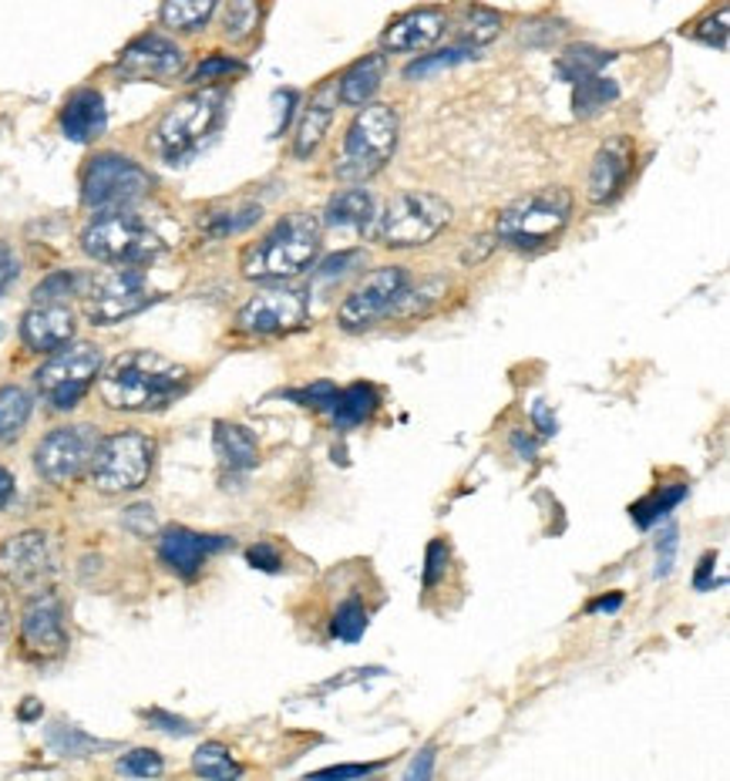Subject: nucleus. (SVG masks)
Masks as SVG:
<instances>
[{"label":"nucleus","instance_id":"nucleus-7","mask_svg":"<svg viewBox=\"0 0 730 781\" xmlns=\"http://www.w3.org/2000/svg\"><path fill=\"white\" fill-rule=\"evenodd\" d=\"M451 222V203L434 193H401L394 196L381 216L371 222V240L384 250H415L428 246L441 229Z\"/></svg>","mask_w":730,"mask_h":781},{"label":"nucleus","instance_id":"nucleus-10","mask_svg":"<svg viewBox=\"0 0 730 781\" xmlns=\"http://www.w3.org/2000/svg\"><path fill=\"white\" fill-rule=\"evenodd\" d=\"M149 303H155L149 277L142 266H118L112 273L88 280L84 287V317L95 328H112L121 320L142 313Z\"/></svg>","mask_w":730,"mask_h":781},{"label":"nucleus","instance_id":"nucleus-2","mask_svg":"<svg viewBox=\"0 0 730 781\" xmlns=\"http://www.w3.org/2000/svg\"><path fill=\"white\" fill-rule=\"evenodd\" d=\"M324 243V222L313 213H290L243 253V277L256 284H283L313 266Z\"/></svg>","mask_w":730,"mask_h":781},{"label":"nucleus","instance_id":"nucleus-12","mask_svg":"<svg viewBox=\"0 0 730 781\" xmlns=\"http://www.w3.org/2000/svg\"><path fill=\"white\" fill-rule=\"evenodd\" d=\"M407 284H410V273L404 266H381V269H374L368 280H360L347 294V300L337 310V324L347 334L374 328L378 320L391 317V310H394V303H397V297L404 294Z\"/></svg>","mask_w":730,"mask_h":781},{"label":"nucleus","instance_id":"nucleus-38","mask_svg":"<svg viewBox=\"0 0 730 781\" xmlns=\"http://www.w3.org/2000/svg\"><path fill=\"white\" fill-rule=\"evenodd\" d=\"M48 748L61 758H88V755H95L102 748H108L105 742H95V738H88L84 731L78 727H68V724H55L48 727Z\"/></svg>","mask_w":730,"mask_h":781},{"label":"nucleus","instance_id":"nucleus-58","mask_svg":"<svg viewBox=\"0 0 730 781\" xmlns=\"http://www.w3.org/2000/svg\"><path fill=\"white\" fill-rule=\"evenodd\" d=\"M11 495H14V475L0 466V509H4V505L11 502Z\"/></svg>","mask_w":730,"mask_h":781},{"label":"nucleus","instance_id":"nucleus-55","mask_svg":"<svg viewBox=\"0 0 730 781\" xmlns=\"http://www.w3.org/2000/svg\"><path fill=\"white\" fill-rule=\"evenodd\" d=\"M619 607H623V593H610V596H600V600H592L586 613H616Z\"/></svg>","mask_w":730,"mask_h":781},{"label":"nucleus","instance_id":"nucleus-29","mask_svg":"<svg viewBox=\"0 0 730 781\" xmlns=\"http://www.w3.org/2000/svg\"><path fill=\"white\" fill-rule=\"evenodd\" d=\"M216 8H219V0H162L159 21L169 31L193 34V31H202L212 21Z\"/></svg>","mask_w":730,"mask_h":781},{"label":"nucleus","instance_id":"nucleus-42","mask_svg":"<svg viewBox=\"0 0 730 781\" xmlns=\"http://www.w3.org/2000/svg\"><path fill=\"white\" fill-rule=\"evenodd\" d=\"M243 71H246V65H243L240 58H233V55H209V58L189 74V81L199 84V88H209L212 81H230L233 74H243Z\"/></svg>","mask_w":730,"mask_h":781},{"label":"nucleus","instance_id":"nucleus-19","mask_svg":"<svg viewBox=\"0 0 730 781\" xmlns=\"http://www.w3.org/2000/svg\"><path fill=\"white\" fill-rule=\"evenodd\" d=\"M444 27H448L444 8H415L384 27L381 48L391 55H421L444 34Z\"/></svg>","mask_w":730,"mask_h":781},{"label":"nucleus","instance_id":"nucleus-15","mask_svg":"<svg viewBox=\"0 0 730 781\" xmlns=\"http://www.w3.org/2000/svg\"><path fill=\"white\" fill-rule=\"evenodd\" d=\"M0 576H4L8 586L24 593H37L40 586H48V579L55 576L51 539L37 529L11 536L0 545Z\"/></svg>","mask_w":730,"mask_h":781},{"label":"nucleus","instance_id":"nucleus-23","mask_svg":"<svg viewBox=\"0 0 730 781\" xmlns=\"http://www.w3.org/2000/svg\"><path fill=\"white\" fill-rule=\"evenodd\" d=\"M334 108H337V88L324 84L316 95L306 102L300 122H297V135H293V156L297 159H310L316 149H321L324 135L334 122Z\"/></svg>","mask_w":730,"mask_h":781},{"label":"nucleus","instance_id":"nucleus-49","mask_svg":"<svg viewBox=\"0 0 730 781\" xmlns=\"http://www.w3.org/2000/svg\"><path fill=\"white\" fill-rule=\"evenodd\" d=\"M125 529L135 536H152L155 532V513L152 505H131L125 513Z\"/></svg>","mask_w":730,"mask_h":781},{"label":"nucleus","instance_id":"nucleus-60","mask_svg":"<svg viewBox=\"0 0 730 781\" xmlns=\"http://www.w3.org/2000/svg\"><path fill=\"white\" fill-rule=\"evenodd\" d=\"M27 701H31V704H24V708H21V717H24V721H27V717H37V714H40V704H37L34 698H27Z\"/></svg>","mask_w":730,"mask_h":781},{"label":"nucleus","instance_id":"nucleus-18","mask_svg":"<svg viewBox=\"0 0 730 781\" xmlns=\"http://www.w3.org/2000/svg\"><path fill=\"white\" fill-rule=\"evenodd\" d=\"M230 545H233V539H225V536H206V532H193L186 526H169L159 536V560L175 576L193 579V576H199L202 563L212 553H222V549H230Z\"/></svg>","mask_w":730,"mask_h":781},{"label":"nucleus","instance_id":"nucleus-50","mask_svg":"<svg viewBox=\"0 0 730 781\" xmlns=\"http://www.w3.org/2000/svg\"><path fill=\"white\" fill-rule=\"evenodd\" d=\"M246 560H250V566H253V570H263V573H280V566H283L280 553H277V549H273L269 542H259V545H253L250 553H246Z\"/></svg>","mask_w":730,"mask_h":781},{"label":"nucleus","instance_id":"nucleus-14","mask_svg":"<svg viewBox=\"0 0 730 781\" xmlns=\"http://www.w3.org/2000/svg\"><path fill=\"white\" fill-rule=\"evenodd\" d=\"M310 317V297L303 290H263L250 297L240 313H236V331L250 337H273V334H290L303 328Z\"/></svg>","mask_w":730,"mask_h":781},{"label":"nucleus","instance_id":"nucleus-32","mask_svg":"<svg viewBox=\"0 0 730 781\" xmlns=\"http://www.w3.org/2000/svg\"><path fill=\"white\" fill-rule=\"evenodd\" d=\"M263 24V0H225L222 8V37L230 44H246Z\"/></svg>","mask_w":730,"mask_h":781},{"label":"nucleus","instance_id":"nucleus-5","mask_svg":"<svg viewBox=\"0 0 730 781\" xmlns=\"http://www.w3.org/2000/svg\"><path fill=\"white\" fill-rule=\"evenodd\" d=\"M81 250L105 266H146L162 253V240L155 229L128 209L99 213L84 226Z\"/></svg>","mask_w":730,"mask_h":781},{"label":"nucleus","instance_id":"nucleus-36","mask_svg":"<svg viewBox=\"0 0 730 781\" xmlns=\"http://www.w3.org/2000/svg\"><path fill=\"white\" fill-rule=\"evenodd\" d=\"M501 31V14L482 8V4H462V18H459V34H462V44H488L495 41Z\"/></svg>","mask_w":730,"mask_h":781},{"label":"nucleus","instance_id":"nucleus-40","mask_svg":"<svg viewBox=\"0 0 730 781\" xmlns=\"http://www.w3.org/2000/svg\"><path fill=\"white\" fill-rule=\"evenodd\" d=\"M363 263H368V253H363V250H340V253L327 256L321 266L313 269V280L321 284V287H331V284L344 280V277H350V273L357 266H363Z\"/></svg>","mask_w":730,"mask_h":781},{"label":"nucleus","instance_id":"nucleus-44","mask_svg":"<svg viewBox=\"0 0 730 781\" xmlns=\"http://www.w3.org/2000/svg\"><path fill=\"white\" fill-rule=\"evenodd\" d=\"M691 37L700 41V44H707V48L723 51V48H727V4H720L717 14L700 18V21L691 27Z\"/></svg>","mask_w":730,"mask_h":781},{"label":"nucleus","instance_id":"nucleus-16","mask_svg":"<svg viewBox=\"0 0 730 781\" xmlns=\"http://www.w3.org/2000/svg\"><path fill=\"white\" fill-rule=\"evenodd\" d=\"M186 68V51L165 34H142L118 55L115 71L125 81H172Z\"/></svg>","mask_w":730,"mask_h":781},{"label":"nucleus","instance_id":"nucleus-39","mask_svg":"<svg viewBox=\"0 0 730 781\" xmlns=\"http://www.w3.org/2000/svg\"><path fill=\"white\" fill-rule=\"evenodd\" d=\"M88 280L74 269H58L51 277H44L37 287H34V303H65L68 297H78L84 294Z\"/></svg>","mask_w":730,"mask_h":781},{"label":"nucleus","instance_id":"nucleus-6","mask_svg":"<svg viewBox=\"0 0 730 781\" xmlns=\"http://www.w3.org/2000/svg\"><path fill=\"white\" fill-rule=\"evenodd\" d=\"M572 219V196L566 189H538L509 203L495 219V240L512 250L549 246Z\"/></svg>","mask_w":730,"mask_h":781},{"label":"nucleus","instance_id":"nucleus-52","mask_svg":"<svg viewBox=\"0 0 730 781\" xmlns=\"http://www.w3.org/2000/svg\"><path fill=\"white\" fill-rule=\"evenodd\" d=\"M434 748H421L418 755H415V761H410V768H407V781H425V778H431V771H434Z\"/></svg>","mask_w":730,"mask_h":781},{"label":"nucleus","instance_id":"nucleus-51","mask_svg":"<svg viewBox=\"0 0 730 781\" xmlns=\"http://www.w3.org/2000/svg\"><path fill=\"white\" fill-rule=\"evenodd\" d=\"M18 273H21V263H18V256L11 253V246L0 243V297H4V294L14 287Z\"/></svg>","mask_w":730,"mask_h":781},{"label":"nucleus","instance_id":"nucleus-37","mask_svg":"<svg viewBox=\"0 0 730 781\" xmlns=\"http://www.w3.org/2000/svg\"><path fill=\"white\" fill-rule=\"evenodd\" d=\"M475 58V48L472 44H454V48H444V51H434V55H418V61H410L404 68V78L407 81H425L438 71H448L454 65H465Z\"/></svg>","mask_w":730,"mask_h":781},{"label":"nucleus","instance_id":"nucleus-35","mask_svg":"<svg viewBox=\"0 0 730 781\" xmlns=\"http://www.w3.org/2000/svg\"><path fill=\"white\" fill-rule=\"evenodd\" d=\"M193 771L199 778H209V781H230V778H240L243 774V765L233 758V751L219 745V742H206L196 748L193 755Z\"/></svg>","mask_w":730,"mask_h":781},{"label":"nucleus","instance_id":"nucleus-30","mask_svg":"<svg viewBox=\"0 0 730 781\" xmlns=\"http://www.w3.org/2000/svg\"><path fill=\"white\" fill-rule=\"evenodd\" d=\"M616 55L613 51H603L596 44H572L566 48L556 61V74L569 84L582 81V78H592V74H603V68L613 61Z\"/></svg>","mask_w":730,"mask_h":781},{"label":"nucleus","instance_id":"nucleus-20","mask_svg":"<svg viewBox=\"0 0 730 781\" xmlns=\"http://www.w3.org/2000/svg\"><path fill=\"white\" fill-rule=\"evenodd\" d=\"M633 172V142L629 139H610L596 156H592V169H589V182H586V196L592 206H606L613 203L629 182Z\"/></svg>","mask_w":730,"mask_h":781},{"label":"nucleus","instance_id":"nucleus-61","mask_svg":"<svg viewBox=\"0 0 730 781\" xmlns=\"http://www.w3.org/2000/svg\"><path fill=\"white\" fill-rule=\"evenodd\" d=\"M0 337H4V328H0Z\"/></svg>","mask_w":730,"mask_h":781},{"label":"nucleus","instance_id":"nucleus-53","mask_svg":"<svg viewBox=\"0 0 730 781\" xmlns=\"http://www.w3.org/2000/svg\"><path fill=\"white\" fill-rule=\"evenodd\" d=\"M374 771H381V765H334V768L316 771V778H363Z\"/></svg>","mask_w":730,"mask_h":781},{"label":"nucleus","instance_id":"nucleus-24","mask_svg":"<svg viewBox=\"0 0 730 781\" xmlns=\"http://www.w3.org/2000/svg\"><path fill=\"white\" fill-rule=\"evenodd\" d=\"M384 74H387V61L384 55H363L360 61H354L340 81H337V95L347 108H363L371 105V99L381 91L384 84Z\"/></svg>","mask_w":730,"mask_h":781},{"label":"nucleus","instance_id":"nucleus-59","mask_svg":"<svg viewBox=\"0 0 730 781\" xmlns=\"http://www.w3.org/2000/svg\"><path fill=\"white\" fill-rule=\"evenodd\" d=\"M8 630H11V607H8L4 589H0V640L8 636Z\"/></svg>","mask_w":730,"mask_h":781},{"label":"nucleus","instance_id":"nucleus-17","mask_svg":"<svg viewBox=\"0 0 730 781\" xmlns=\"http://www.w3.org/2000/svg\"><path fill=\"white\" fill-rule=\"evenodd\" d=\"M21 643L31 657L51 661L61 657L68 647V633H65V610L61 600L51 589H37L31 596V604L24 607L21 617Z\"/></svg>","mask_w":730,"mask_h":781},{"label":"nucleus","instance_id":"nucleus-4","mask_svg":"<svg viewBox=\"0 0 730 781\" xmlns=\"http://www.w3.org/2000/svg\"><path fill=\"white\" fill-rule=\"evenodd\" d=\"M397 112L391 105H363L347 125L334 175L340 182H368L374 179L397 149Z\"/></svg>","mask_w":730,"mask_h":781},{"label":"nucleus","instance_id":"nucleus-27","mask_svg":"<svg viewBox=\"0 0 730 781\" xmlns=\"http://www.w3.org/2000/svg\"><path fill=\"white\" fill-rule=\"evenodd\" d=\"M378 404H381V394L374 384H350V388L337 391V398L331 401L327 411H331L334 425L340 432H347V428H357L368 422L378 411Z\"/></svg>","mask_w":730,"mask_h":781},{"label":"nucleus","instance_id":"nucleus-33","mask_svg":"<svg viewBox=\"0 0 730 781\" xmlns=\"http://www.w3.org/2000/svg\"><path fill=\"white\" fill-rule=\"evenodd\" d=\"M263 216V209L256 203H243V206H230V209H216V213H206L202 216V233L212 237V240H222V237H236V233H246L250 226H256Z\"/></svg>","mask_w":730,"mask_h":781},{"label":"nucleus","instance_id":"nucleus-34","mask_svg":"<svg viewBox=\"0 0 730 781\" xmlns=\"http://www.w3.org/2000/svg\"><path fill=\"white\" fill-rule=\"evenodd\" d=\"M687 498V482H676V485H660L657 492H650L647 498H640L636 505H629V516L640 529H650L653 522H660L663 516H670L673 505H680Z\"/></svg>","mask_w":730,"mask_h":781},{"label":"nucleus","instance_id":"nucleus-13","mask_svg":"<svg viewBox=\"0 0 730 781\" xmlns=\"http://www.w3.org/2000/svg\"><path fill=\"white\" fill-rule=\"evenodd\" d=\"M99 441L102 438L91 425L55 428L51 435L40 438V445L34 451V469L44 482H51V485L74 482L91 466V455H95Z\"/></svg>","mask_w":730,"mask_h":781},{"label":"nucleus","instance_id":"nucleus-22","mask_svg":"<svg viewBox=\"0 0 730 781\" xmlns=\"http://www.w3.org/2000/svg\"><path fill=\"white\" fill-rule=\"evenodd\" d=\"M108 128V108H105V95L95 88H78L68 95L65 108H61V135L74 146H88L95 142L99 135H105Z\"/></svg>","mask_w":730,"mask_h":781},{"label":"nucleus","instance_id":"nucleus-56","mask_svg":"<svg viewBox=\"0 0 730 781\" xmlns=\"http://www.w3.org/2000/svg\"><path fill=\"white\" fill-rule=\"evenodd\" d=\"M512 448H515V455L522 458V462H532L535 458V441L522 432H512Z\"/></svg>","mask_w":730,"mask_h":781},{"label":"nucleus","instance_id":"nucleus-11","mask_svg":"<svg viewBox=\"0 0 730 781\" xmlns=\"http://www.w3.org/2000/svg\"><path fill=\"white\" fill-rule=\"evenodd\" d=\"M102 375V351L95 344H71L51 354L48 364L37 367V394L55 411H71Z\"/></svg>","mask_w":730,"mask_h":781},{"label":"nucleus","instance_id":"nucleus-57","mask_svg":"<svg viewBox=\"0 0 730 781\" xmlns=\"http://www.w3.org/2000/svg\"><path fill=\"white\" fill-rule=\"evenodd\" d=\"M714 563H717V556H714V553H707V556L700 560V570H697V576H694V586H697V589H707V586H714V583H710Z\"/></svg>","mask_w":730,"mask_h":781},{"label":"nucleus","instance_id":"nucleus-1","mask_svg":"<svg viewBox=\"0 0 730 781\" xmlns=\"http://www.w3.org/2000/svg\"><path fill=\"white\" fill-rule=\"evenodd\" d=\"M193 375L155 351H128L112 360L102 378V398L112 411H162L189 391Z\"/></svg>","mask_w":730,"mask_h":781},{"label":"nucleus","instance_id":"nucleus-25","mask_svg":"<svg viewBox=\"0 0 730 781\" xmlns=\"http://www.w3.org/2000/svg\"><path fill=\"white\" fill-rule=\"evenodd\" d=\"M212 445L219 462L230 472H250L259 462V445L250 428L233 425V422H216L212 425Z\"/></svg>","mask_w":730,"mask_h":781},{"label":"nucleus","instance_id":"nucleus-48","mask_svg":"<svg viewBox=\"0 0 730 781\" xmlns=\"http://www.w3.org/2000/svg\"><path fill=\"white\" fill-rule=\"evenodd\" d=\"M146 721L152 724V727H159V731H165V734H175V738H186V734H193L196 727L186 721V717H175V714H169V711H146Z\"/></svg>","mask_w":730,"mask_h":781},{"label":"nucleus","instance_id":"nucleus-46","mask_svg":"<svg viewBox=\"0 0 730 781\" xmlns=\"http://www.w3.org/2000/svg\"><path fill=\"white\" fill-rule=\"evenodd\" d=\"M287 398L297 401V404H303V407H331V401L337 398V384L316 381V384H310V388H303V391H290Z\"/></svg>","mask_w":730,"mask_h":781},{"label":"nucleus","instance_id":"nucleus-28","mask_svg":"<svg viewBox=\"0 0 730 781\" xmlns=\"http://www.w3.org/2000/svg\"><path fill=\"white\" fill-rule=\"evenodd\" d=\"M613 102H619V84L606 74H592L572 84V112L579 118H596Z\"/></svg>","mask_w":730,"mask_h":781},{"label":"nucleus","instance_id":"nucleus-43","mask_svg":"<svg viewBox=\"0 0 730 781\" xmlns=\"http://www.w3.org/2000/svg\"><path fill=\"white\" fill-rule=\"evenodd\" d=\"M115 771H118V774H128V778H159V774L165 771V761H162V755L152 751V748H131L128 755L118 758Z\"/></svg>","mask_w":730,"mask_h":781},{"label":"nucleus","instance_id":"nucleus-47","mask_svg":"<svg viewBox=\"0 0 730 781\" xmlns=\"http://www.w3.org/2000/svg\"><path fill=\"white\" fill-rule=\"evenodd\" d=\"M444 570H448V545L441 539H434L428 545V560H425V586L431 589L434 583H441Z\"/></svg>","mask_w":730,"mask_h":781},{"label":"nucleus","instance_id":"nucleus-26","mask_svg":"<svg viewBox=\"0 0 730 781\" xmlns=\"http://www.w3.org/2000/svg\"><path fill=\"white\" fill-rule=\"evenodd\" d=\"M374 216H378V209H374V196L368 189H344L327 203L321 222L331 229H354V233H363V229H371Z\"/></svg>","mask_w":730,"mask_h":781},{"label":"nucleus","instance_id":"nucleus-45","mask_svg":"<svg viewBox=\"0 0 730 781\" xmlns=\"http://www.w3.org/2000/svg\"><path fill=\"white\" fill-rule=\"evenodd\" d=\"M676 545H680V529L667 526L657 539V579H667L676 563Z\"/></svg>","mask_w":730,"mask_h":781},{"label":"nucleus","instance_id":"nucleus-41","mask_svg":"<svg viewBox=\"0 0 730 781\" xmlns=\"http://www.w3.org/2000/svg\"><path fill=\"white\" fill-rule=\"evenodd\" d=\"M363 630H368V610H363V604L360 600L340 604L331 620V633L344 643H357L363 636Z\"/></svg>","mask_w":730,"mask_h":781},{"label":"nucleus","instance_id":"nucleus-31","mask_svg":"<svg viewBox=\"0 0 730 781\" xmlns=\"http://www.w3.org/2000/svg\"><path fill=\"white\" fill-rule=\"evenodd\" d=\"M31 411H34V398L24 388L18 384L0 388V445H11L21 438V432L31 422Z\"/></svg>","mask_w":730,"mask_h":781},{"label":"nucleus","instance_id":"nucleus-54","mask_svg":"<svg viewBox=\"0 0 730 781\" xmlns=\"http://www.w3.org/2000/svg\"><path fill=\"white\" fill-rule=\"evenodd\" d=\"M532 422H535V428H538V435L542 438H553L556 435V418H553V411L549 407H545V404H535L532 407Z\"/></svg>","mask_w":730,"mask_h":781},{"label":"nucleus","instance_id":"nucleus-3","mask_svg":"<svg viewBox=\"0 0 730 781\" xmlns=\"http://www.w3.org/2000/svg\"><path fill=\"white\" fill-rule=\"evenodd\" d=\"M225 122V91L219 88H199L193 95L178 99L155 125L152 131V152L159 162L178 169L193 162Z\"/></svg>","mask_w":730,"mask_h":781},{"label":"nucleus","instance_id":"nucleus-21","mask_svg":"<svg viewBox=\"0 0 730 781\" xmlns=\"http://www.w3.org/2000/svg\"><path fill=\"white\" fill-rule=\"evenodd\" d=\"M74 313L68 303H34L21 317V341L37 354H55L74 341Z\"/></svg>","mask_w":730,"mask_h":781},{"label":"nucleus","instance_id":"nucleus-8","mask_svg":"<svg viewBox=\"0 0 730 781\" xmlns=\"http://www.w3.org/2000/svg\"><path fill=\"white\" fill-rule=\"evenodd\" d=\"M152 189V175L121 152H99L91 156L81 172V203L95 213L128 209L142 203Z\"/></svg>","mask_w":730,"mask_h":781},{"label":"nucleus","instance_id":"nucleus-9","mask_svg":"<svg viewBox=\"0 0 730 781\" xmlns=\"http://www.w3.org/2000/svg\"><path fill=\"white\" fill-rule=\"evenodd\" d=\"M155 462V441L142 432H115L99 441L91 455V482L105 495L142 489Z\"/></svg>","mask_w":730,"mask_h":781}]
</instances>
